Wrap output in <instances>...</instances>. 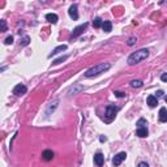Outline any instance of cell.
Instances as JSON below:
<instances>
[{"label":"cell","instance_id":"cell-26","mask_svg":"<svg viewBox=\"0 0 167 167\" xmlns=\"http://www.w3.org/2000/svg\"><path fill=\"white\" fill-rule=\"evenodd\" d=\"M115 95H116V97H118V98H123V97H125V94H124V93H121V91H115Z\"/></svg>","mask_w":167,"mask_h":167},{"label":"cell","instance_id":"cell-27","mask_svg":"<svg viewBox=\"0 0 167 167\" xmlns=\"http://www.w3.org/2000/svg\"><path fill=\"white\" fill-rule=\"evenodd\" d=\"M161 80L163 81V82H167V73H163L161 76Z\"/></svg>","mask_w":167,"mask_h":167},{"label":"cell","instance_id":"cell-25","mask_svg":"<svg viewBox=\"0 0 167 167\" xmlns=\"http://www.w3.org/2000/svg\"><path fill=\"white\" fill-rule=\"evenodd\" d=\"M0 24H1V31H7V24H5V21H4V20H1V21H0Z\"/></svg>","mask_w":167,"mask_h":167},{"label":"cell","instance_id":"cell-3","mask_svg":"<svg viewBox=\"0 0 167 167\" xmlns=\"http://www.w3.org/2000/svg\"><path fill=\"white\" fill-rule=\"evenodd\" d=\"M118 110L119 108L116 107V106H114V105H108L107 107H106V115H105V121L106 123H111V121L114 120L115 116H116Z\"/></svg>","mask_w":167,"mask_h":167},{"label":"cell","instance_id":"cell-12","mask_svg":"<svg viewBox=\"0 0 167 167\" xmlns=\"http://www.w3.org/2000/svg\"><path fill=\"white\" fill-rule=\"evenodd\" d=\"M159 121H162V123L167 121V110L164 107H162L159 110Z\"/></svg>","mask_w":167,"mask_h":167},{"label":"cell","instance_id":"cell-8","mask_svg":"<svg viewBox=\"0 0 167 167\" xmlns=\"http://www.w3.org/2000/svg\"><path fill=\"white\" fill-rule=\"evenodd\" d=\"M65 50H67V44H60V46H58L56 48L52 50V52L48 55V58H52L54 55H58V54L63 52V51H65Z\"/></svg>","mask_w":167,"mask_h":167},{"label":"cell","instance_id":"cell-24","mask_svg":"<svg viewBox=\"0 0 167 167\" xmlns=\"http://www.w3.org/2000/svg\"><path fill=\"white\" fill-rule=\"evenodd\" d=\"M4 43H5V44H12V43H13V37H12V35H11V37H8V38H7V39H5V42H4Z\"/></svg>","mask_w":167,"mask_h":167},{"label":"cell","instance_id":"cell-6","mask_svg":"<svg viewBox=\"0 0 167 167\" xmlns=\"http://www.w3.org/2000/svg\"><path fill=\"white\" fill-rule=\"evenodd\" d=\"M68 15H69V17H71L72 20H76L78 19V12H77V5L76 4H73V5H71L69 7V11H68Z\"/></svg>","mask_w":167,"mask_h":167},{"label":"cell","instance_id":"cell-17","mask_svg":"<svg viewBox=\"0 0 167 167\" xmlns=\"http://www.w3.org/2000/svg\"><path fill=\"white\" fill-rule=\"evenodd\" d=\"M103 25V21L101 19H99V17H97V19H94V21H93V26L95 29H98V28H101V26H102Z\"/></svg>","mask_w":167,"mask_h":167},{"label":"cell","instance_id":"cell-14","mask_svg":"<svg viewBox=\"0 0 167 167\" xmlns=\"http://www.w3.org/2000/svg\"><path fill=\"white\" fill-rule=\"evenodd\" d=\"M42 158H43L44 161H51L54 158V152L52 150H44V152L42 153Z\"/></svg>","mask_w":167,"mask_h":167},{"label":"cell","instance_id":"cell-21","mask_svg":"<svg viewBox=\"0 0 167 167\" xmlns=\"http://www.w3.org/2000/svg\"><path fill=\"white\" fill-rule=\"evenodd\" d=\"M131 86L132 87H141L142 86V81L141 80H133L132 82H131Z\"/></svg>","mask_w":167,"mask_h":167},{"label":"cell","instance_id":"cell-2","mask_svg":"<svg viewBox=\"0 0 167 167\" xmlns=\"http://www.w3.org/2000/svg\"><path fill=\"white\" fill-rule=\"evenodd\" d=\"M149 56V50L146 48H141L139 50V51H136V52H133L129 55V58H128L127 63L129 65H135V64H139L140 62H142V60H145L146 58Z\"/></svg>","mask_w":167,"mask_h":167},{"label":"cell","instance_id":"cell-29","mask_svg":"<svg viewBox=\"0 0 167 167\" xmlns=\"http://www.w3.org/2000/svg\"><path fill=\"white\" fill-rule=\"evenodd\" d=\"M106 140H107V139H106L105 136H101V137H99V141H101V142H105Z\"/></svg>","mask_w":167,"mask_h":167},{"label":"cell","instance_id":"cell-20","mask_svg":"<svg viewBox=\"0 0 167 167\" xmlns=\"http://www.w3.org/2000/svg\"><path fill=\"white\" fill-rule=\"evenodd\" d=\"M58 103H59V101H55V102H52V103H51V106H50V107H48V110L46 111V115H48L51 111H54V110H55V108L58 107Z\"/></svg>","mask_w":167,"mask_h":167},{"label":"cell","instance_id":"cell-11","mask_svg":"<svg viewBox=\"0 0 167 167\" xmlns=\"http://www.w3.org/2000/svg\"><path fill=\"white\" fill-rule=\"evenodd\" d=\"M46 20L48 22H51V24H56V22H58V20H59V17H58L55 13H47V15H46Z\"/></svg>","mask_w":167,"mask_h":167},{"label":"cell","instance_id":"cell-7","mask_svg":"<svg viewBox=\"0 0 167 167\" xmlns=\"http://www.w3.org/2000/svg\"><path fill=\"white\" fill-rule=\"evenodd\" d=\"M86 26H87V24L85 22V24H82V25H80V26H77V28L74 29L73 30V33H72V35H71V38H76V37H78V35L82 33L85 29H86Z\"/></svg>","mask_w":167,"mask_h":167},{"label":"cell","instance_id":"cell-1","mask_svg":"<svg viewBox=\"0 0 167 167\" xmlns=\"http://www.w3.org/2000/svg\"><path fill=\"white\" fill-rule=\"evenodd\" d=\"M110 68H111V64H110V63H101V64H97L85 72V77H87V78L95 77V76H98V74H101V73H105V72L108 71Z\"/></svg>","mask_w":167,"mask_h":167},{"label":"cell","instance_id":"cell-4","mask_svg":"<svg viewBox=\"0 0 167 167\" xmlns=\"http://www.w3.org/2000/svg\"><path fill=\"white\" fill-rule=\"evenodd\" d=\"M125 158H127V154H125L124 152H121V153H119V154H116L114 157V159H112V163H114L115 166H119V164H120L121 162L125 159Z\"/></svg>","mask_w":167,"mask_h":167},{"label":"cell","instance_id":"cell-28","mask_svg":"<svg viewBox=\"0 0 167 167\" xmlns=\"http://www.w3.org/2000/svg\"><path fill=\"white\" fill-rule=\"evenodd\" d=\"M139 167H149V164L146 162H140L139 163Z\"/></svg>","mask_w":167,"mask_h":167},{"label":"cell","instance_id":"cell-31","mask_svg":"<svg viewBox=\"0 0 167 167\" xmlns=\"http://www.w3.org/2000/svg\"><path fill=\"white\" fill-rule=\"evenodd\" d=\"M164 101H166V102H167V95H166V97H164Z\"/></svg>","mask_w":167,"mask_h":167},{"label":"cell","instance_id":"cell-13","mask_svg":"<svg viewBox=\"0 0 167 167\" xmlns=\"http://www.w3.org/2000/svg\"><path fill=\"white\" fill-rule=\"evenodd\" d=\"M146 102H148V105L150 106V107H155V106L158 105V99H157V97H154V95H149L148 99H146Z\"/></svg>","mask_w":167,"mask_h":167},{"label":"cell","instance_id":"cell-16","mask_svg":"<svg viewBox=\"0 0 167 167\" xmlns=\"http://www.w3.org/2000/svg\"><path fill=\"white\" fill-rule=\"evenodd\" d=\"M136 135L139 137H146L148 136V129H146V127L145 128H139L137 132H136Z\"/></svg>","mask_w":167,"mask_h":167},{"label":"cell","instance_id":"cell-19","mask_svg":"<svg viewBox=\"0 0 167 167\" xmlns=\"http://www.w3.org/2000/svg\"><path fill=\"white\" fill-rule=\"evenodd\" d=\"M136 125L139 128H145V125H148V123H146V120L145 119H139V120H137V123H136Z\"/></svg>","mask_w":167,"mask_h":167},{"label":"cell","instance_id":"cell-22","mask_svg":"<svg viewBox=\"0 0 167 167\" xmlns=\"http://www.w3.org/2000/svg\"><path fill=\"white\" fill-rule=\"evenodd\" d=\"M29 42H30V38H29L28 35H25V37L21 39L20 44H21V46H28V44H29Z\"/></svg>","mask_w":167,"mask_h":167},{"label":"cell","instance_id":"cell-23","mask_svg":"<svg viewBox=\"0 0 167 167\" xmlns=\"http://www.w3.org/2000/svg\"><path fill=\"white\" fill-rule=\"evenodd\" d=\"M136 42H137V38L136 37H131L129 39H128L127 44H128V46H133V44L136 43Z\"/></svg>","mask_w":167,"mask_h":167},{"label":"cell","instance_id":"cell-18","mask_svg":"<svg viewBox=\"0 0 167 167\" xmlns=\"http://www.w3.org/2000/svg\"><path fill=\"white\" fill-rule=\"evenodd\" d=\"M68 59V55H64V56H60L59 59H56V60H54L52 62V64L54 65H58V64H60V63H63V62H65V60Z\"/></svg>","mask_w":167,"mask_h":167},{"label":"cell","instance_id":"cell-5","mask_svg":"<svg viewBox=\"0 0 167 167\" xmlns=\"http://www.w3.org/2000/svg\"><path fill=\"white\" fill-rule=\"evenodd\" d=\"M26 86L25 85H22V84H19V85H16L15 89H13V94L15 95H22V94L26 93Z\"/></svg>","mask_w":167,"mask_h":167},{"label":"cell","instance_id":"cell-10","mask_svg":"<svg viewBox=\"0 0 167 167\" xmlns=\"http://www.w3.org/2000/svg\"><path fill=\"white\" fill-rule=\"evenodd\" d=\"M84 90V86L82 85H80V84H77V85H74V86H72L71 89L68 90V94H77V93H80V91H82Z\"/></svg>","mask_w":167,"mask_h":167},{"label":"cell","instance_id":"cell-30","mask_svg":"<svg viewBox=\"0 0 167 167\" xmlns=\"http://www.w3.org/2000/svg\"><path fill=\"white\" fill-rule=\"evenodd\" d=\"M157 95H158V97H161V95H163V91H162V90H159V91H158V93H157Z\"/></svg>","mask_w":167,"mask_h":167},{"label":"cell","instance_id":"cell-15","mask_svg":"<svg viewBox=\"0 0 167 167\" xmlns=\"http://www.w3.org/2000/svg\"><path fill=\"white\" fill-rule=\"evenodd\" d=\"M102 29L105 33H110L112 29V24L110 21H103V25H102Z\"/></svg>","mask_w":167,"mask_h":167},{"label":"cell","instance_id":"cell-9","mask_svg":"<svg viewBox=\"0 0 167 167\" xmlns=\"http://www.w3.org/2000/svg\"><path fill=\"white\" fill-rule=\"evenodd\" d=\"M103 161H105V157L102 155V153H97V154L94 155V163H95L98 167L102 166Z\"/></svg>","mask_w":167,"mask_h":167}]
</instances>
